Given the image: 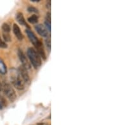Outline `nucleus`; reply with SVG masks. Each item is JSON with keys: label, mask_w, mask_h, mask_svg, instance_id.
I'll list each match as a JSON object with an SVG mask.
<instances>
[{"label": "nucleus", "mask_w": 114, "mask_h": 125, "mask_svg": "<svg viewBox=\"0 0 114 125\" xmlns=\"http://www.w3.org/2000/svg\"><path fill=\"white\" fill-rule=\"evenodd\" d=\"M3 37L4 40L6 42H10L11 41V37L10 36L9 33L7 32H3Z\"/></svg>", "instance_id": "ddd939ff"}, {"label": "nucleus", "mask_w": 114, "mask_h": 125, "mask_svg": "<svg viewBox=\"0 0 114 125\" xmlns=\"http://www.w3.org/2000/svg\"><path fill=\"white\" fill-rule=\"evenodd\" d=\"M27 56L34 68H38L42 64L41 58L37 51L33 47H29L27 51Z\"/></svg>", "instance_id": "f03ea898"}, {"label": "nucleus", "mask_w": 114, "mask_h": 125, "mask_svg": "<svg viewBox=\"0 0 114 125\" xmlns=\"http://www.w3.org/2000/svg\"><path fill=\"white\" fill-rule=\"evenodd\" d=\"M2 90H3L4 94L7 97V98L11 102H13L17 99L15 91L10 84L7 83H4L3 85H2Z\"/></svg>", "instance_id": "20e7f679"}, {"label": "nucleus", "mask_w": 114, "mask_h": 125, "mask_svg": "<svg viewBox=\"0 0 114 125\" xmlns=\"http://www.w3.org/2000/svg\"><path fill=\"white\" fill-rule=\"evenodd\" d=\"M7 72V68L5 62L0 59V73L5 75Z\"/></svg>", "instance_id": "9d476101"}, {"label": "nucleus", "mask_w": 114, "mask_h": 125, "mask_svg": "<svg viewBox=\"0 0 114 125\" xmlns=\"http://www.w3.org/2000/svg\"><path fill=\"white\" fill-rule=\"evenodd\" d=\"M17 71H18V73L20 75V76H21V78L24 80V83H27V84H29L30 81H31V79H30L29 74L27 73V69L26 68H24L23 66H21L18 68Z\"/></svg>", "instance_id": "423d86ee"}, {"label": "nucleus", "mask_w": 114, "mask_h": 125, "mask_svg": "<svg viewBox=\"0 0 114 125\" xmlns=\"http://www.w3.org/2000/svg\"><path fill=\"white\" fill-rule=\"evenodd\" d=\"M31 1H33V2H38V1H39V0H31Z\"/></svg>", "instance_id": "412c9836"}, {"label": "nucleus", "mask_w": 114, "mask_h": 125, "mask_svg": "<svg viewBox=\"0 0 114 125\" xmlns=\"http://www.w3.org/2000/svg\"><path fill=\"white\" fill-rule=\"evenodd\" d=\"M44 24H45V25H46V29L48 30V31L49 32H51V22H48V21L46 20L45 22H44Z\"/></svg>", "instance_id": "f3484780"}, {"label": "nucleus", "mask_w": 114, "mask_h": 125, "mask_svg": "<svg viewBox=\"0 0 114 125\" xmlns=\"http://www.w3.org/2000/svg\"><path fill=\"white\" fill-rule=\"evenodd\" d=\"M35 29L37 31L39 35H40L42 37H48V31L46 29V28L42 24H38L35 26Z\"/></svg>", "instance_id": "0eeeda50"}, {"label": "nucleus", "mask_w": 114, "mask_h": 125, "mask_svg": "<svg viewBox=\"0 0 114 125\" xmlns=\"http://www.w3.org/2000/svg\"><path fill=\"white\" fill-rule=\"evenodd\" d=\"M46 44L47 47L48 48L49 50L51 49V37H48L47 39H46Z\"/></svg>", "instance_id": "2eb2a0df"}, {"label": "nucleus", "mask_w": 114, "mask_h": 125, "mask_svg": "<svg viewBox=\"0 0 114 125\" xmlns=\"http://www.w3.org/2000/svg\"><path fill=\"white\" fill-rule=\"evenodd\" d=\"M27 11L30 13H38V9H36L35 7H33L32 6H30L27 8Z\"/></svg>", "instance_id": "4468645a"}, {"label": "nucleus", "mask_w": 114, "mask_h": 125, "mask_svg": "<svg viewBox=\"0 0 114 125\" xmlns=\"http://www.w3.org/2000/svg\"><path fill=\"white\" fill-rule=\"evenodd\" d=\"M3 107V102H2V100L0 99V109H2Z\"/></svg>", "instance_id": "aec40b11"}, {"label": "nucleus", "mask_w": 114, "mask_h": 125, "mask_svg": "<svg viewBox=\"0 0 114 125\" xmlns=\"http://www.w3.org/2000/svg\"><path fill=\"white\" fill-rule=\"evenodd\" d=\"M51 1H49L47 2V3H46V8L49 9V10L51 9Z\"/></svg>", "instance_id": "6ab92c4d"}, {"label": "nucleus", "mask_w": 114, "mask_h": 125, "mask_svg": "<svg viewBox=\"0 0 114 125\" xmlns=\"http://www.w3.org/2000/svg\"><path fill=\"white\" fill-rule=\"evenodd\" d=\"M1 28L3 32H7V33H9L11 30L10 25H9L8 24H7V23H4V24L2 25Z\"/></svg>", "instance_id": "f8f14e48"}, {"label": "nucleus", "mask_w": 114, "mask_h": 125, "mask_svg": "<svg viewBox=\"0 0 114 125\" xmlns=\"http://www.w3.org/2000/svg\"><path fill=\"white\" fill-rule=\"evenodd\" d=\"M26 32L27 36L29 37V40L31 41V43L35 46V47L37 49L36 51L39 54L40 57H42L43 59H46V54H45L44 47H43L42 42L38 39V38L36 37L34 32L33 31H31L29 29H26Z\"/></svg>", "instance_id": "f257e3e1"}, {"label": "nucleus", "mask_w": 114, "mask_h": 125, "mask_svg": "<svg viewBox=\"0 0 114 125\" xmlns=\"http://www.w3.org/2000/svg\"><path fill=\"white\" fill-rule=\"evenodd\" d=\"M18 56H19V59H20L21 62H22V66H23L24 68H26L27 70V69H31V63H30V62H29L28 59H27V56H26V54H24V52L20 49H19V51H18Z\"/></svg>", "instance_id": "39448f33"}, {"label": "nucleus", "mask_w": 114, "mask_h": 125, "mask_svg": "<svg viewBox=\"0 0 114 125\" xmlns=\"http://www.w3.org/2000/svg\"><path fill=\"white\" fill-rule=\"evenodd\" d=\"M16 20H17V22H19V24H20V25H22L26 26L28 29L30 28L29 25L27 24L26 20L24 19V15H23V14H22V13H21V12H18V13L16 14Z\"/></svg>", "instance_id": "1a4fd4ad"}, {"label": "nucleus", "mask_w": 114, "mask_h": 125, "mask_svg": "<svg viewBox=\"0 0 114 125\" xmlns=\"http://www.w3.org/2000/svg\"><path fill=\"white\" fill-rule=\"evenodd\" d=\"M10 78L12 83L17 89L22 90L25 88V83L24 80L21 78L18 71L15 69H11L10 71Z\"/></svg>", "instance_id": "7ed1b4c3"}, {"label": "nucleus", "mask_w": 114, "mask_h": 125, "mask_svg": "<svg viewBox=\"0 0 114 125\" xmlns=\"http://www.w3.org/2000/svg\"><path fill=\"white\" fill-rule=\"evenodd\" d=\"M51 13L50 12H48V13H47V14H46V20L48 21V22H51Z\"/></svg>", "instance_id": "a211bd4d"}, {"label": "nucleus", "mask_w": 114, "mask_h": 125, "mask_svg": "<svg viewBox=\"0 0 114 125\" xmlns=\"http://www.w3.org/2000/svg\"><path fill=\"white\" fill-rule=\"evenodd\" d=\"M13 31L15 36H16V37L19 39V41H22V39H24V36H23V34H22V32H21L20 27L17 25L16 24H13Z\"/></svg>", "instance_id": "6e6552de"}, {"label": "nucleus", "mask_w": 114, "mask_h": 125, "mask_svg": "<svg viewBox=\"0 0 114 125\" xmlns=\"http://www.w3.org/2000/svg\"><path fill=\"white\" fill-rule=\"evenodd\" d=\"M1 90H2V85L1 83V82H0V91Z\"/></svg>", "instance_id": "4be33fe9"}, {"label": "nucleus", "mask_w": 114, "mask_h": 125, "mask_svg": "<svg viewBox=\"0 0 114 125\" xmlns=\"http://www.w3.org/2000/svg\"><path fill=\"white\" fill-rule=\"evenodd\" d=\"M27 21L31 23L32 24H35L36 23H38V17L36 15H33L31 16L27 19Z\"/></svg>", "instance_id": "9b49d317"}, {"label": "nucleus", "mask_w": 114, "mask_h": 125, "mask_svg": "<svg viewBox=\"0 0 114 125\" xmlns=\"http://www.w3.org/2000/svg\"><path fill=\"white\" fill-rule=\"evenodd\" d=\"M7 47H8V45H7V43L4 42L0 37V48L5 49V48H7Z\"/></svg>", "instance_id": "dca6fc26"}]
</instances>
